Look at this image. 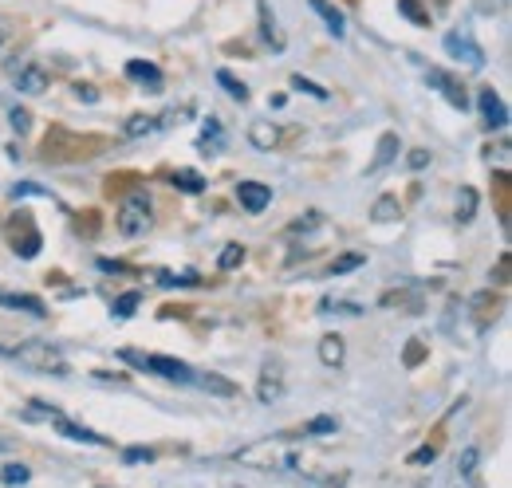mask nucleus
<instances>
[{
	"label": "nucleus",
	"instance_id": "nucleus-22",
	"mask_svg": "<svg viewBox=\"0 0 512 488\" xmlns=\"http://www.w3.org/2000/svg\"><path fill=\"white\" fill-rule=\"evenodd\" d=\"M217 264H221V272H233V268H241V264H245V248H241V244H225Z\"/></svg>",
	"mask_w": 512,
	"mask_h": 488
},
{
	"label": "nucleus",
	"instance_id": "nucleus-41",
	"mask_svg": "<svg viewBox=\"0 0 512 488\" xmlns=\"http://www.w3.org/2000/svg\"><path fill=\"white\" fill-rule=\"evenodd\" d=\"M4 445H8V441H4V437H0V449H4Z\"/></svg>",
	"mask_w": 512,
	"mask_h": 488
},
{
	"label": "nucleus",
	"instance_id": "nucleus-29",
	"mask_svg": "<svg viewBox=\"0 0 512 488\" xmlns=\"http://www.w3.org/2000/svg\"><path fill=\"white\" fill-rule=\"evenodd\" d=\"M150 130H154V119H150V115H134V119H127V130H123V134H127V138H142V134H150Z\"/></svg>",
	"mask_w": 512,
	"mask_h": 488
},
{
	"label": "nucleus",
	"instance_id": "nucleus-17",
	"mask_svg": "<svg viewBox=\"0 0 512 488\" xmlns=\"http://www.w3.org/2000/svg\"><path fill=\"white\" fill-rule=\"evenodd\" d=\"M473 217H477V189H469V185H465V189H461V197H457V221H461V225H469Z\"/></svg>",
	"mask_w": 512,
	"mask_h": 488
},
{
	"label": "nucleus",
	"instance_id": "nucleus-15",
	"mask_svg": "<svg viewBox=\"0 0 512 488\" xmlns=\"http://www.w3.org/2000/svg\"><path fill=\"white\" fill-rule=\"evenodd\" d=\"M0 307H12V311H28V315H44V304L36 296H16V292H0Z\"/></svg>",
	"mask_w": 512,
	"mask_h": 488
},
{
	"label": "nucleus",
	"instance_id": "nucleus-9",
	"mask_svg": "<svg viewBox=\"0 0 512 488\" xmlns=\"http://www.w3.org/2000/svg\"><path fill=\"white\" fill-rule=\"evenodd\" d=\"M237 201H241V209H249V213H264V209L272 205V189L264 182H241L237 185Z\"/></svg>",
	"mask_w": 512,
	"mask_h": 488
},
{
	"label": "nucleus",
	"instance_id": "nucleus-25",
	"mask_svg": "<svg viewBox=\"0 0 512 488\" xmlns=\"http://www.w3.org/2000/svg\"><path fill=\"white\" fill-rule=\"evenodd\" d=\"M256 12H260V40L272 44V48H280V36H276V24H272V16H268V4H260Z\"/></svg>",
	"mask_w": 512,
	"mask_h": 488
},
{
	"label": "nucleus",
	"instance_id": "nucleus-39",
	"mask_svg": "<svg viewBox=\"0 0 512 488\" xmlns=\"http://www.w3.org/2000/svg\"><path fill=\"white\" fill-rule=\"evenodd\" d=\"M406 363H410V366H418V363H422V343H418V339L410 343V351H406Z\"/></svg>",
	"mask_w": 512,
	"mask_h": 488
},
{
	"label": "nucleus",
	"instance_id": "nucleus-38",
	"mask_svg": "<svg viewBox=\"0 0 512 488\" xmlns=\"http://www.w3.org/2000/svg\"><path fill=\"white\" fill-rule=\"evenodd\" d=\"M123 457H127L130 465H138V461H150V457H154V449H127Z\"/></svg>",
	"mask_w": 512,
	"mask_h": 488
},
{
	"label": "nucleus",
	"instance_id": "nucleus-8",
	"mask_svg": "<svg viewBox=\"0 0 512 488\" xmlns=\"http://www.w3.org/2000/svg\"><path fill=\"white\" fill-rule=\"evenodd\" d=\"M426 83H430V87H438V91L446 95L449 107H457V111H465V107H469V95H465V87H461L453 75H446V71H430V75H426Z\"/></svg>",
	"mask_w": 512,
	"mask_h": 488
},
{
	"label": "nucleus",
	"instance_id": "nucleus-40",
	"mask_svg": "<svg viewBox=\"0 0 512 488\" xmlns=\"http://www.w3.org/2000/svg\"><path fill=\"white\" fill-rule=\"evenodd\" d=\"M75 91H79V99H83V103H95V99H99V91H95V87H75Z\"/></svg>",
	"mask_w": 512,
	"mask_h": 488
},
{
	"label": "nucleus",
	"instance_id": "nucleus-14",
	"mask_svg": "<svg viewBox=\"0 0 512 488\" xmlns=\"http://www.w3.org/2000/svg\"><path fill=\"white\" fill-rule=\"evenodd\" d=\"M343 339L339 335H323L320 339V363L323 366H343Z\"/></svg>",
	"mask_w": 512,
	"mask_h": 488
},
{
	"label": "nucleus",
	"instance_id": "nucleus-13",
	"mask_svg": "<svg viewBox=\"0 0 512 488\" xmlns=\"http://www.w3.org/2000/svg\"><path fill=\"white\" fill-rule=\"evenodd\" d=\"M127 75H130V79H138V83L162 87V71H158L154 63H146V60H130V63H127Z\"/></svg>",
	"mask_w": 512,
	"mask_h": 488
},
{
	"label": "nucleus",
	"instance_id": "nucleus-1",
	"mask_svg": "<svg viewBox=\"0 0 512 488\" xmlns=\"http://www.w3.org/2000/svg\"><path fill=\"white\" fill-rule=\"evenodd\" d=\"M12 359H20L32 370H44V374H67V359L60 355V347L52 343H40V339H28L20 347H12Z\"/></svg>",
	"mask_w": 512,
	"mask_h": 488
},
{
	"label": "nucleus",
	"instance_id": "nucleus-28",
	"mask_svg": "<svg viewBox=\"0 0 512 488\" xmlns=\"http://www.w3.org/2000/svg\"><path fill=\"white\" fill-rule=\"evenodd\" d=\"M398 12H402L406 20H414V24H430V12H426L418 0H398Z\"/></svg>",
	"mask_w": 512,
	"mask_h": 488
},
{
	"label": "nucleus",
	"instance_id": "nucleus-30",
	"mask_svg": "<svg viewBox=\"0 0 512 488\" xmlns=\"http://www.w3.org/2000/svg\"><path fill=\"white\" fill-rule=\"evenodd\" d=\"M111 311H115V319H130V315L138 311V292H127V296H119Z\"/></svg>",
	"mask_w": 512,
	"mask_h": 488
},
{
	"label": "nucleus",
	"instance_id": "nucleus-34",
	"mask_svg": "<svg viewBox=\"0 0 512 488\" xmlns=\"http://www.w3.org/2000/svg\"><path fill=\"white\" fill-rule=\"evenodd\" d=\"M434 457H438V449H434V445H426V449L410 453V465H434Z\"/></svg>",
	"mask_w": 512,
	"mask_h": 488
},
{
	"label": "nucleus",
	"instance_id": "nucleus-4",
	"mask_svg": "<svg viewBox=\"0 0 512 488\" xmlns=\"http://www.w3.org/2000/svg\"><path fill=\"white\" fill-rule=\"evenodd\" d=\"M130 363H138L142 370H154V374H162V378H170V382H193V370L186 363H178V359H166V355H150V359H138V355H130Z\"/></svg>",
	"mask_w": 512,
	"mask_h": 488
},
{
	"label": "nucleus",
	"instance_id": "nucleus-3",
	"mask_svg": "<svg viewBox=\"0 0 512 488\" xmlns=\"http://www.w3.org/2000/svg\"><path fill=\"white\" fill-rule=\"evenodd\" d=\"M8 75L16 83L20 95H44L48 91V71L32 60H12L8 63Z\"/></svg>",
	"mask_w": 512,
	"mask_h": 488
},
{
	"label": "nucleus",
	"instance_id": "nucleus-35",
	"mask_svg": "<svg viewBox=\"0 0 512 488\" xmlns=\"http://www.w3.org/2000/svg\"><path fill=\"white\" fill-rule=\"evenodd\" d=\"M40 193H44V189H40L36 182H20L16 189H12V197H40Z\"/></svg>",
	"mask_w": 512,
	"mask_h": 488
},
{
	"label": "nucleus",
	"instance_id": "nucleus-11",
	"mask_svg": "<svg viewBox=\"0 0 512 488\" xmlns=\"http://www.w3.org/2000/svg\"><path fill=\"white\" fill-rule=\"evenodd\" d=\"M249 142H253L256 150H272V146H276V142H280V130H276V126H272V122H253V126H249Z\"/></svg>",
	"mask_w": 512,
	"mask_h": 488
},
{
	"label": "nucleus",
	"instance_id": "nucleus-2",
	"mask_svg": "<svg viewBox=\"0 0 512 488\" xmlns=\"http://www.w3.org/2000/svg\"><path fill=\"white\" fill-rule=\"evenodd\" d=\"M150 229V201L142 197V193H130L127 201H123V209H119V233L123 237H142Z\"/></svg>",
	"mask_w": 512,
	"mask_h": 488
},
{
	"label": "nucleus",
	"instance_id": "nucleus-36",
	"mask_svg": "<svg viewBox=\"0 0 512 488\" xmlns=\"http://www.w3.org/2000/svg\"><path fill=\"white\" fill-rule=\"evenodd\" d=\"M320 225V213H308V217H300L296 225H292V233H304V229H316Z\"/></svg>",
	"mask_w": 512,
	"mask_h": 488
},
{
	"label": "nucleus",
	"instance_id": "nucleus-32",
	"mask_svg": "<svg viewBox=\"0 0 512 488\" xmlns=\"http://www.w3.org/2000/svg\"><path fill=\"white\" fill-rule=\"evenodd\" d=\"M12 130H16V134H28V130H32V115H28L24 107L12 111Z\"/></svg>",
	"mask_w": 512,
	"mask_h": 488
},
{
	"label": "nucleus",
	"instance_id": "nucleus-23",
	"mask_svg": "<svg viewBox=\"0 0 512 488\" xmlns=\"http://www.w3.org/2000/svg\"><path fill=\"white\" fill-rule=\"evenodd\" d=\"M201 386H205L209 394H221V398H233V394H237V386L225 382L221 374H201Z\"/></svg>",
	"mask_w": 512,
	"mask_h": 488
},
{
	"label": "nucleus",
	"instance_id": "nucleus-10",
	"mask_svg": "<svg viewBox=\"0 0 512 488\" xmlns=\"http://www.w3.org/2000/svg\"><path fill=\"white\" fill-rule=\"evenodd\" d=\"M52 426L60 429L64 437H71V441H83V445H111L107 437H99V433H91V429H83V426H75V422H67V418H52Z\"/></svg>",
	"mask_w": 512,
	"mask_h": 488
},
{
	"label": "nucleus",
	"instance_id": "nucleus-26",
	"mask_svg": "<svg viewBox=\"0 0 512 488\" xmlns=\"http://www.w3.org/2000/svg\"><path fill=\"white\" fill-rule=\"evenodd\" d=\"M217 83H221V87H225V91H229L237 103H245V99H249V87H245L241 79H233L229 71H217Z\"/></svg>",
	"mask_w": 512,
	"mask_h": 488
},
{
	"label": "nucleus",
	"instance_id": "nucleus-20",
	"mask_svg": "<svg viewBox=\"0 0 512 488\" xmlns=\"http://www.w3.org/2000/svg\"><path fill=\"white\" fill-rule=\"evenodd\" d=\"M363 264H367V256H363V252H351V256L331 260V264H327V272H331V276H343V272H355V268H363Z\"/></svg>",
	"mask_w": 512,
	"mask_h": 488
},
{
	"label": "nucleus",
	"instance_id": "nucleus-18",
	"mask_svg": "<svg viewBox=\"0 0 512 488\" xmlns=\"http://www.w3.org/2000/svg\"><path fill=\"white\" fill-rule=\"evenodd\" d=\"M16 36H20V24H16L12 16H4V12H0V56H8V52H12Z\"/></svg>",
	"mask_w": 512,
	"mask_h": 488
},
{
	"label": "nucleus",
	"instance_id": "nucleus-7",
	"mask_svg": "<svg viewBox=\"0 0 512 488\" xmlns=\"http://www.w3.org/2000/svg\"><path fill=\"white\" fill-rule=\"evenodd\" d=\"M477 107H481V119L489 130H505L509 126V111H505V103H501V95L493 91V87H485L481 95H477Z\"/></svg>",
	"mask_w": 512,
	"mask_h": 488
},
{
	"label": "nucleus",
	"instance_id": "nucleus-12",
	"mask_svg": "<svg viewBox=\"0 0 512 488\" xmlns=\"http://www.w3.org/2000/svg\"><path fill=\"white\" fill-rule=\"evenodd\" d=\"M394 158H398V134H383L379 138V150H375V162H371V174L386 170Z\"/></svg>",
	"mask_w": 512,
	"mask_h": 488
},
{
	"label": "nucleus",
	"instance_id": "nucleus-37",
	"mask_svg": "<svg viewBox=\"0 0 512 488\" xmlns=\"http://www.w3.org/2000/svg\"><path fill=\"white\" fill-rule=\"evenodd\" d=\"M308 433H335V418H316V422L308 426Z\"/></svg>",
	"mask_w": 512,
	"mask_h": 488
},
{
	"label": "nucleus",
	"instance_id": "nucleus-31",
	"mask_svg": "<svg viewBox=\"0 0 512 488\" xmlns=\"http://www.w3.org/2000/svg\"><path fill=\"white\" fill-rule=\"evenodd\" d=\"M292 87H296V91H304V95H312V99H331V95H327V87L312 83V79H304V75H296V79H292Z\"/></svg>",
	"mask_w": 512,
	"mask_h": 488
},
{
	"label": "nucleus",
	"instance_id": "nucleus-24",
	"mask_svg": "<svg viewBox=\"0 0 512 488\" xmlns=\"http://www.w3.org/2000/svg\"><path fill=\"white\" fill-rule=\"evenodd\" d=\"M312 8L320 12L323 20H327V28H331V36H343V16H339V12H335V8L327 4V0H312Z\"/></svg>",
	"mask_w": 512,
	"mask_h": 488
},
{
	"label": "nucleus",
	"instance_id": "nucleus-16",
	"mask_svg": "<svg viewBox=\"0 0 512 488\" xmlns=\"http://www.w3.org/2000/svg\"><path fill=\"white\" fill-rule=\"evenodd\" d=\"M398 213H402L398 197H379V201H375V209H371V217H375L379 225H390V221H398Z\"/></svg>",
	"mask_w": 512,
	"mask_h": 488
},
{
	"label": "nucleus",
	"instance_id": "nucleus-19",
	"mask_svg": "<svg viewBox=\"0 0 512 488\" xmlns=\"http://www.w3.org/2000/svg\"><path fill=\"white\" fill-rule=\"evenodd\" d=\"M32 481V469L28 465H4L0 469V485L16 488V485H28Z\"/></svg>",
	"mask_w": 512,
	"mask_h": 488
},
{
	"label": "nucleus",
	"instance_id": "nucleus-27",
	"mask_svg": "<svg viewBox=\"0 0 512 488\" xmlns=\"http://www.w3.org/2000/svg\"><path fill=\"white\" fill-rule=\"evenodd\" d=\"M174 185L186 189V193H201V189H205V178H201L197 170H178V174H174Z\"/></svg>",
	"mask_w": 512,
	"mask_h": 488
},
{
	"label": "nucleus",
	"instance_id": "nucleus-5",
	"mask_svg": "<svg viewBox=\"0 0 512 488\" xmlns=\"http://www.w3.org/2000/svg\"><path fill=\"white\" fill-rule=\"evenodd\" d=\"M442 48H446V56H453V60H461L465 67H485V52L469 40V36H457V32H449L446 40H442Z\"/></svg>",
	"mask_w": 512,
	"mask_h": 488
},
{
	"label": "nucleus",
	"instance_id": "nucleus-6",
	"mask_svg": "<svg viewBox=\"0 0 512 488\" xmlns=\"http://www.w3.org/2000/svg\"><path fill=\"white\" fill-rule=\"evenodd\" d=\"M280 394H284V366L272 359V363H264V370H260V382H256V398H260L264 406H272Z\"/></svg>",
	"mask_w": 512,
	"mask_h": 488
},
{
	"label": "nucleus",
	"instance_id": "nucleus-21",
	"mask_svg": "<svg viewBox=\"0 0 512 488\" xmlns=\"http://www.w3.org/2000/svg\"><path fill=\"white\" fill-rule=\"evenodd\" d=\"M477 461H481V449H477V445H469V449L457 457V477H461V481H469V477L477 473Z\"/></svg>",
	"mask_w": 512,
	"mask_h": 488
},
{
	"label": "nucleus",
	"instance_id": "nucleus-33",
	"mask_svg": "<svg viewBox=\"0 0 512 488\" xmlns=\"http://www.w3.org/2000/svg\"><path fill=\"white\" fill-rule=\"evenodd\" d=\"M406 166H410V170H426V166H430V150H410Z\"/></svg>",
	"mask_w": 512,
	"mask_h": 488
}]
</instances>
